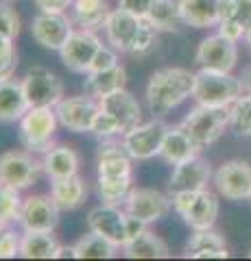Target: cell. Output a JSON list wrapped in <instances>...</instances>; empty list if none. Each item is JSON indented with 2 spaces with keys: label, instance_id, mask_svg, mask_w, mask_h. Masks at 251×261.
<instances>
[{
  "label": "cell",
  "instance_id": "cell-1",
  "mask_svg": "<svg viewBox=\"0 0 251 261\" xmlns=\"http://www.w3.org/2000/svg\"><path fill=\"white\" fill-rule=\"evenodd\" d=\"M194 92V74L186 68H162L155 70L147 83V107L153 116H166Z\"/></svg>",
  "mask_w": 251,
  "mask_h": 261
},
{
  "label": "cell",
  "instance_id": "cell-34",
  "mask_svg": "<svg viewBox=\"0 0 251 261\" xmlns=\"http://www.w3.org/2000/svg\"><path fill=\"white\" fill-rule=\"evenodd\" d=\"M230 128L240 137H251V96L240 94L230 105Z\"/></svg>",
  "mask_w": 251,
  "mask_h": 261
},
{
  "label": "cell",
  "instance_id": "cell-17",
  "mask_svg": "<svg viewBox=\"0 0 251 261\" xmlns=\"http://www.w3.org/2000/svg\"><path fill=\"white\" fill-rule=\"evenodd\" d=\"M212 163L203 159L201 154L186 159L181 163H177L171 178H168V192H199V190H208V183L212 181Z\"/></svg>",
  "mask_w": 251,
  "mask_h": 261
},
{
  "label": "cell",
  "instance_id": "cell-16",
  "mask_svg": "<svg viewBox=\"0 0 251 261\" xmlns=\"http://www.w3.org/2000/svg\"><path fill=\"white\" fill-rule=\"evenodd\" d=\"M72 20L66 13H44L39 11L31 22V35L39 44L48 48V50H61V46L68 42L72 35Z\"/></svg>",
  "mask_w": 251,
  "mask_h": 261
},
{
  "label": "cell",
  "instance_id": "cell-47",
  "mask_svg": "<svg viewBox=\"0 0 251 261\" xmlns=\"http://www.w3.org/2000/svg\"><path fill=\"white\" fill-rule=\"evenodd\" d=\"M11 53H15V46H13V39L11 37H7L0 33V59L3 57H9Z\"/></svg>",
  "mask_w": 251,
  "mask_h": 261
},
{
  "label": "cell",
  "instance_id": "cell-39",
  "mask_svg": "<svg viewBox=\"0 0 251 261\" xmlns=\"http://www.w3.org/2000/svg\"><path fill=\"white\" fill-rule=\"evenodd\" d=\"M20 238L22 233H18L15 228H5L3 238H0V259H13L20 255Z\"/></svg>",
  "mask_w": 251,
  "mask_h": 261
},
{
  "label": "cell",
  "instance_id": "cell-36",
  "mask_svg": "<svg viewBox=\"0 0 251 261\" xmlns=\"http://www.w3.org/2000/svg\"><path fill=\"white\" fill-rule=\"evenodd\" d=\"M92 135H96L99 140H109V137H123V126H120V122L114 118V116H109V113H105L103 109L99 111V116L94 118V124H92V130H90Z\"/></svg>",
  "mask_w": 251,
  "mask_h": 261
},
{
  "label": "cell",
  "instance_id": "cell-46",
  "mask_svg": "<svg viewBox=\"0 0 251 261\" xmlns=\"http://www.w3.org/2000/svg\"><path fill=\"white\" fill-rule=\"evenodd\" d=\"M147 222H142L140 218H135L131 214H127V242H131L135 240L138 235H142L144 231H147Z\"/></svg>",
  "mask_w": 251,
  "mask_h": 261
},
{
  "label": "cell",
  "instance_id": "cell-27",
  "mask_svg": "<svg viewBox=\"0 0 251 261\" xmlns=\"http://www.w3.org/2000/svg\"><path fill=\"white\" fill-rule=\"evenodd\" d=\"M79 163H81L79 152L70 148V146H53L42 157L44 172L51 178H66L72 174H79Z\"/></svg>",
  "mask_w": 251,
  "mask_h": 261
},
{
  "label": "cell",
  "instance_id": "cell-10",
  "mask_svg": "<svg viewBox=\"0 0 251 261\" xmlns=\"http://www.w3.org/2000/svg\"><path fill=\"white\" fill-rule=\"evenodd\" d=\"M212 183L225 200H249L251 196V163L230 159L214 172Z\"/></svg>",
  "mask_w": 251,
  "mask_h": 261
},
{
  "label": "cell",
  "instance_id": "cell-32",
  "mask_svg": "<svg viewBox=\"0 0 251 261\" xmlns=\"http://www.w3.org/2000/svg\"><path fill=\"white\" fill-rule=\"evenodd\" d=\"M72 246H75V259H111L120 250L116 244L94 231L81 235Z\"/></svg>",
  "mask_w": 251,
  "mask_h": 261
},
{
  "label": "cell",
  "instance_id": "cell-19",
  "mask_svg": "<svg viewBox=\"0 0 251 261\" xmlns=\"http://www.w3.org/2000/svg\"><path fill=\"white\" fill-rule=\"evenodd\" d=\"M131 157L125 150L123 140L116 142L114 137L103 140L96 152V174L99 176H129L131 174Z\"/></svg>",
  "mask_w": 251,
  "mask_h": 261
},
{
  "label": "cell",
  "instance_id": "cell-54",
  "mask_svg": "<svg viewBox=\"0 0 251 261\" xmlns=\"http://www.w3.org/2000/svg\"><path fill=\"white\" fill-rule=\"evenodd\" d=\"M249 202H251V196H249Z\"/></svg>",
  "mask_w": 251,
  "mask_h": 261
},
{
  "label": "cell",
  "instance_id": "cell-15",
  "mask_svg": "<svg viewBox=\"0 0 251 261\" xmlns=\"http://www.w3.org/2000/svg\"><path fill=\"white\" fill-rule=\"evenodd\" d=\"M140 22H142V18L120 9V7L114 11H109L107 20H105V27H103L107 44L114 48L116 53L131 55L135 39H138V33H140Z\"/></svg>",
  "mask_w": 251,
  "mask_h": 261
},
{
  "label": "cell",
  "instance_id": "cell-33",
  "mask_svg": "<svg viewBox=\"0 0 251 261\" xmlns=\"http://www.w3.org/2000/svg\"><path fill=\"white\" fill-rule=\"evenodd\" d=\"M133 183H131V174L129 176H99L96 181V192L99 198L107 205H125L127 196L131 194Z\"/></svg>",
  "mask_w": 251,
  "mask_h": 261
},
{
  "label": "cell",
  "instance_id": "cell-12",
  "mask_svg": "<svg viewBox=\"0 0 251 261\" xmlns=\"http://www.w3.org/2000/svg\"><path fill=\"white\" fill-rule=\"evenodd\" d=\"M59 207L55 205V200L51 198V194H35L27 196L22 200V211L18 224L22 226V231H44L53 233L59 224Z\"/></svg>",
  "mask_w": 251,
  "mask_h": 261
},
{
  "label": "cell",
  "instance_id": "cell-44",
  "mask_svg": "<svg viewBox=\"0 0 251 261\" xmlns=\"http://www.w3.org/2000/svg\"><path fill=\"white\" fill-rule=\"evenodd\" d=\"M15 70H18V53H11L9 57H3V59H0V83L13 79Z\"/></svg>",
  "mask_w": 251,
  "mask_h": 261
},
{
  "label": "cell",
  "instance_id": "cell-49",
  "mask_svg": "<svg viewBox=\"0 0 251 261\" xmlns=\"http://www.w3.org/2000/svg\"><path fill=\"white\" fill-rule=\"evenodd\" d=\"M55 259H75V246H61L55 252Z\"/></svg>",
  "mask_w": 251,
  "mask_h": 261
},
{
  "label": "cell",
  "instance_id": "cell-8",
  "mask_svg": "<svg viewBox=\"0 0 251 261\" xmlns=\"http://www.w3.org/2000/svg\"><path fill=\"white\" fill-rule=\"evenodd\" d=\"M59 124L63 128L72 130V133H90L94 118L101 111L99 98L90 94L85 96H63L61 100L55 105Z\"/></svg>",
  "mask_w": 251,
  "mask_h": 261
},
{
  "label": "cell",
  "instance_id": "cell-3",
  "mask_svg": "<svg viewBox=\"0 0 251 261\" xmlns=\"http://www.w3.org/2000/svg\"><path fill=\"white\" fill-rule=\"evenodd\" d=\"M59 118L55 107H31L20 120V142L31 152H46L53 148Z\"/></svg>",
  "mask_w": 251,
  "mask_h": 261
},
{
  "label": "cell",
  "instance_id": "cell-4",
  "mask_svg": "<svg viewBox=\"0 0 251 261\" xmlns=\"http://www.w3.org/2000/svg\"><path fill=\"white\" fill-rule=\"evenodd\" d=\"M181 126L188 130L190 137L201 148L218 142L230 128V107H210V105H197L181 120Z\"/></svg>",
  "mask_w": 251,
  "mask_h": 261
},
{
  "label": "cell",
  "instance_id": "cell-50",
  "mask_svg": "<svg viewBox=\"0 0 251 261\" xmlns=\"http://www.w3.org/2000/svg\"><path fill=\"white\" fill-rule=\"evenodd\" d=\"M245 42L251 46V24H249V27L245 29Z\"/></svg>",
  "mask_w": 251,
  "mask_h": 261
},
{
  "label": "cell",
  "instance_id": "cell-29",
  "mask_svg": "<svg viewBox=\"0 0 251 261\" xmlns=\"http://www.w3.org/2000/svg\"><path fill=\"white\" fill-rule=\"evenodd\" d=\"M59 242L53 233L24 231L20 238V257L24 259H55Z\"/></svg>",
  "mask_w": 251,
  "mask_h": 261
},
{
  "label": "cell",
  "instance_id": "cell-52",
  "mask_svg": "<svg viewBox=\"0 0 251 261\" xmlns=\"http://www.w3.org/2000/svg\"><path fill=\"white\" fill-rule=\"evenodd\" d=\"M249 257H251V248H249Z\"/></svg>",
  "mask_w": 251,
  "mask_h": 261
},
{
  "label": "cell",
  "instance_id": "cell-9",
  "mask_svg": "<svg viewBox=\"0 0 251 261\" xmlns=\"http://www.w3.org/2000/svg\"><path fill=\"white\" fill-rule=\"evenodd\" d=\"M101 46H103V42L94 31H90V29L72 31L68 42L63 44L59 50L61 63L66 65L70 72H75V74H87L96 53L101 50Z\"/></svg>",
  "mask_w": 251,
  "mask_h": 261
},
{
  "label": "cell",
  "instance_id": "cell-21",
  "mask_svg": "<svg viewBox=\"0 0 251 261\" xmlns=\"http://www.w3.org/2000/svg\"><path fill=\"white\" fill-rule=\"evenodd\" d=\"M201 150L203 148H201V146L190 137L188 130L179 124V126H168L164 144H162V150H159V157L166 163H171V166H177V163L199 154Z\"/></svg>",
  "mask_w": 251,
  "mask_h": 261
},
{
  "label": "cell",
  "instance_id": "cell-22",
  "mask_svg": "<svg viewBox=\"0 0 251 261\" xmlns=\"http://www.w3.org/2000/svg\"><path fill=\"white\" fill-rule=\"evenodd\" d=\"M223 0H179V11L186 27L210 29L221 22Z\"/></svg>",
  "mask_w": 251,
  "mask_h": 261
},
{
  "label": "cell",
  "instance_id": "cell-53",
  "mask_svg": "<svg viewBox=\"0 0 251 261\" xmlns=\"http://www.w3.org/2000/svg\"><path fill=\"white\" fill-rule=\"evenodd\" d=\"M7 3H13V0H7Z\"/></svg>",
  "mask_w": 251,
  "mask_h": 261
},
{
  "label": "cell",
  "instance_id": "cell-43",
  "mask_svg": "<svg viewBox=\"0 0 251 261\" xmlns=\"http://www.w3.org/2000/svg\"><path fill=\"white\" fill-rule=\"evenodd\" d=\"M33 3L44 13H66L68 9H72L75 0H33Z\"/></svg>",
  "mask_w": 251,
  "mask_h": 261
},
{
  "label": "cell",
  "instance_id": "cell-48",
  "mask_svg": "<svg viewBox=\"0 0 251 261\" xmlns=\"http://www.w3.org/2000/svg\"><path fill=\"white\" fill-rule=\"evenodd\" d=\"M238 79H240V87H242V94L251 96V63L247 65L245 70H242V74H240Z\"/></svg>",
  "mask_w": 251,
  "mask_h": 261
},
{
  "label": "cell",
  "instance_id": "cell-31",
  "mask_svg": "<svg viewBox=\"0 0 251 261\" xmlns=\"http://www.w3.org/2000/svg\"><path fill=\"white\" fill-rule=\"evenodd\" d=\"M147 18L157 31L179 33L181 27H186L179 11V0H155V5L151 7Z\"/></svg>",
  "mask_w": 251,
  "mask_h": 261
},
{
  "label": "cell",
  "instance_id": "cell-23",
  "mask_svg": "<svg viewBox=\"0 0 251 261\" xmlns=\"http://www.w3.org/2000/svg\"><path fill=\"white\" fill-rule=\"evenodd\" d=\"M186 257L190 259H225L230 257V248L225 244L223 235L206 228V231H194L186 244Z\"/></svg>",
  "mask_w": 251,
  "mask_h": 261
},
{
  "label": "cell",
  "instance_id": "cell-25",
  "mask_svg": "<svg viewBox=\"0 0 251 261\" xmlns=\"http://www.w3.org/2000/svg\"><path fill=\"white\" fill-rule=\"evenodd\" d=\"M29 109L22 81L9 79L0 83V122H20Z\"/></svg>",
  "mask_w": 251,
  "mask_h": 261
},
{
  "label": "cell",
  "instance_id": "cell-14",
  "mask_svg": "<svg viewBox=\"0 0 251 261\" xmlns=\"http://www.w3.org/2000/svg\"><path fill=\"white\" fill-rule=\"evenodd\" d=\"M171 209H173L171 196L162 194L157 190H151V187H138V190L133 187L131 194H129L125 200L127 214L140 218L142 222H147V224H153V222H157V220H162Z\"/></svg>",
  "mask_w": 251,
  "mask_h": 261
},
{
  "label": "cell",
  "instance_id": "cell-40",
  "mask_svg": "<svg viewBox=\"0 0 251 261\" xmlns=\"http://www.w3.org/2000/svg\"><path fill=\"white\" fill-rule=\"evenodd\" d=\"M118 55L111 46H101V50L96 53L94 61L90 65V72H103V70H109L114 68V65H118Z\"/></svg>",
  "mask_w": 251,
  "mask_h": 261
},
{
  "label": "cell",
  "instance_id": "cell-41",
  "mask_svg": "<svg viewBox=\"0 0 251 261\" xmlns=\"http://www.w3.org/2000/svg\"><path fill=\"white\" fill-rule=\"evenodd\" d=\"M218 35H223L225 39H230V42H240V39H245V27L236 20V18H227V20H221L218 22Z\"/></svg>",
  "mask_w": 251,
  "mask_h": 261
},
{
  "label": "cell",
  "instance_id": "cell-18",
  "mask_svg": "<svg viewBox=\"0 0 251 261\" xmlns=\"http://www.w3.org/2000/svg\"><path fill=\"white\" fill-rule=\"evenodd\" d=\"M101 109L105 113H109V116H114L123 130L127 133L129 128H133L135 124H140L142 122V107L140 102L135 100V96L131 92H127V89H118L114 94H107L101 98Z\"/></svg>",
  "mask_w": 251,
  "mask_h": 261
},
{
  "label": "cell",
  "instance_id": "cell-20",
  "mask_svg": "<svg viewBox=\"0 0 251 261\" xmlns=\"http://www.w3.org/2000/svg\"><path fill=\"white\" fill-rule=\"evenodd\" d=\"M218 211H221L218 196L210 190H201L197 192L194 200L190 202V207L186 209V214L181 218L192 231H206V228H214Z\"/></svg>",
  "mask_w": 251,
  "mask_h": 261
},
{
  "label": "cell",
  "instance_id": "cell-28",
  "mask_svg": "<svg viewBox=\"0 0 251 261\" xmlns=\"http://www.w3.org/2000/svg\"><path fill=\"white\" fill-rule=\"evenodd\" d=\"M123 255L127 259H168L171 257V248L159 235L151 233L147 228L142 235H138L135 240L125 244Z\"/></svg>",
  "mask_w": 251,
  "mask_h": 261
},
{
  "label": "cell",
  "instance_id": "cell-11",
  "mask_svg": "<svg viewBox=\"0 0 251 261\" xmlns=\"http://www.w3.org/2000/svg\"><path fill=\"white\" fill-rule=\"evenodd\" d=\"M194 63L203 70L234 72L238 63V46L236 42H230L218 33L208 35L201 39L197 53H194Z\"/></svg>",
  "mask_w": 251,
  "mask_h": 261
},
{
  "label": "cell",
  "instance_id": "cell-51",
  "mask_svg": "<svg viewBox=\"0 0 251 261\" xmlns=\"http://www.w3.org/2000/svg\"><path fill=\"white\" fill-rule=\"evenodd\" d=\"M7 226H9V224H0V238H3V231H5Z\"/></svg>",
  "mask_w": 251,
  "mask_h": 261
},
{
  "label": "cell",
  "instance_id": "cell-26",
  "mask_svg": "<svg viewBox=\"0 0 251 261\" xmlns=\"http://www.w3.org/2000/svg\"><path fill=\"white\" fill-rule=\"evenodd\" d=\"M125 85H127V70H125V65H120V63L109 70H103V72H87L85 81H83L85 94L99 98V100L107 94L125 89Z\"/></svg>",
  "mask_w": 251,
  "mask_h": 261
},
{
  "label": "cell",
  "instance_id": "cell-24",
  "mask_svg": "<svg viewBox=\"0 0 251 261\" xmlns=\"http://www.w3.org/2000/svg\"><path fill=\"white\" fill-rule=\"evenodd\" d=\"M87 185L79 174L66 178H51V198L61 211H75L85 202Z\"/></svg>",
  "mask_w": 251,
  "mask_h": 261
},
{
  "label": "cell",
  "instance_id": "cell-5",
  "mask_svg": "<svg viewBox=\"0 0 251 261\" xmlns=\"http://www.w3.org/2000/svg\"><path fill=\"white\" fill-rule=\"evenodd\" d=\"M44 172L42 161H37L31 150H7L0 154V181L13 190H29L39 181Z\"/></svg>",
  "mask_w": 251,
  "mask_h": 261
},
{
  "label": "cell",
  "instance_id": "cell-37",
  "mask_svg": "<svg viewBox=\"0 0 251 261\" xmlns=\"http://www.w3.org/2000/svg\"><path fill=\"white\" fill-rule=\"evenodd\" d=\"M157 29L149 22V18H142L140 22V33H138V39H135V46H133V57H144L149 55L153 48H155L157 42Z\"/></svg>",
  "mask_w": 251,
  "mask_h": 261
},
{
  "label": "cell",
  "instance_id": "cell-13",
  "mask_svg": "<svg viewBox=\"0 0 251 261\" xmlns=\"http://www.w3.org/2000/svg\"><path fill=\"white\" fill-rule=\"evenodd\" d=\"M87 228L123 248L127 244V211L118 205H107V202L92 207L87 214Z\"/></svg>",
  "mask_w": 251,
  "mask_h": 261
},
{
  "label": "cell",
  "instance_id": "cell-2",
  "mask_svg": "<svg viewBox=\"0 0 251 261\" xmlns=\"http://www.w3.org/2000/svg\"><path fill=\"white\" fill-rule=\"evenodd\" d=\"M242 94L240 79L232 72H214L201 68L194 74V92L192 98L197 105H210V107H230Z\"/></svg>",
  "mask_w": 251,
  "mask_h": 261
},
{
  "label": "cell",
  "instance_id": "cell-38",
  "mask_svg": "<svg viewBox=\"0 0 251 261\" xmlns=\"http://www.w3.org/2000/svg\"><path fill=\"white\" fill-rule=\"evenodd\" d=\"M0 33L11 39L20 35V15L7 0H0Z\"/></svg>",
  "mask_w": 251,
  "mask_h": 261
},
{
  "label": "cell",
  "instance_id": "cell-42",
  "mask_svg": "<svg viewBox=\"0 0 251 261\" xmlns=\"http://www.w3.org/2000/svg\"><path fill=\"white\" fill-rule=\"evenodd\" d=\"M155 5V0H118V7L129 13L138 15V18H147L151 7Z\"/></svg>",
  "mask_w": 251,
  "mask_h": 261
},
{
  "label": "cell",
  "instance_id": "cell-45",
  "mask_svg": "<svg viewBox=\"0 0 251 261\" xmlns=\"http://www.w3.org/2000/svg\"><path fill=\"white\" fill-rule=\"evenodd\" d=\"M242 27H249L251 24V0H234V15Z\"/></svg>",
  "mask_w": 251,
  "mask_h": 261
},
{
  "label": "cell",
  "instance_id": "cell-30",
  "mask_svg": "<svg viewBox=\"0 0 251 261\" xmlns=\"http://www.w3.org/2000/svg\"><path fill=\"white\" fill-rule=\"evenodd\" d=\"M107 0H75L72 3V20H75L81 29H103L105 20L109 15Z\"/></svg>",
  "mask_w": 251,
  "mask_h": 261
},
{
  "label": "cell",
  "instance_id": "cell-6",
  "mask_svg": "<svg viewBox=\"0 0 251 261\" xmlns=\"http://www.w3.org/2000/svg\"><path fill=\"white\" fill-rule=\"evenodd\" d=\"M168 124L162 120H151V122H140L133 128L123 133V146L129 152L131 159L147 161L153 157H159L162 144H164Z\"/></svg>",
  "mask_w": 251,
  "mask_h": 261
},
{
  "label": "cell",
  "instance_id": "cell-35",
  "mask_svg": "<svg viewBox=\"0 0 251 261\" xmlns=\"http://www.w3.org/2000/svg\"><path fill=\"white\" fill-rule=\"evenodd\" d=\"M22 200L20 192L13 187L5 185L0 181V224H11L20 220V211H22Z\"/></svg>",
  "mask_w": 251,
  "mask_h": 261
},
{
  "label": "cell",
  "instance_id": "cell-7",
  "mask_svg": "<svg viewBox=\"0 0 251 261\" xmlns=\"http://www.w3.org/2000/svg\"><path fill=\"white\" fill-rule=\"evenodd\" d=\"M29 107H55L63 98V81L44 65H33L22 79Z\"/></svg>",
  "mask_w": 251,
  "mask_h": 261
}]
</instances>
